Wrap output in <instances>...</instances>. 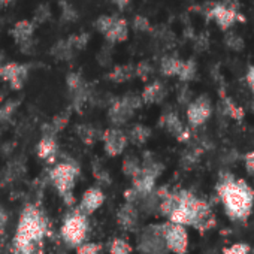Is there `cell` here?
Listing matches in <instances>:
<instances>
[{"label": "cell", "instance_id": "6", "mask_svg": "<svg viewBox=\"0 0 254 254\" xmlns=\"http://www.w3.org/2000/svg\"><path fill=\"white\" fill-rule=\"evenodd\" d=\"M94 26L111 44L123 42L127 39V36H129V26H127V21L123 18L102 15L97 18Z\"/></svg>", "mask_w": 254, "mask_h": 254}, {"label": "cell", "instance_id": "39", "mask_svg": "<svg viewBox=\"0 0 254 254\" xmlns=\"http://www.w3.org/2000/svg\"><path fill=\"white\" fill-rule=\"evenodd\" d=\"M3 64V54H0V66Z\"/></svg>", "mask_w": 254, "mask_h": 254}, {"label": "cell", "instance_id": "34", "mask_svg": "<svg viewBox=\"0 0 254 254\" xmlns=\"http://www.w3.org/2000/svg\"><path fill=\"white\" fill-rule=\"evenodd\" d=\"M244 165H245V171L254 177V151H250L244 156Z\"/></svg>", "mask_w": 254, "mask_h": 254}, {"label": "cell", "instance_id": "8", "mask_svg": "<svg viewBox=\"0 0 254 254\" xmlns=\"http://www.w3.org/2000/svg\"><path fill=\"white\" fill-rule=\"evenodd\" d=\"M203 12L209 20H214L221 30H229L236 21H245L244 15L239 14V11H230L223 3H209L208 8L203 9Z\"/></svg>", "mask_w": 254, "mask_h": 254}, {"label": "cell", "instance_id": "9", "mask_svg": "<svg viewBox=\"0 0 254 254\" xmlns=\"http://www.w3.org/2000/svg\"><path fill=\"white\" fill-rule=\"evenodd\" d=\"M212 114V103L208 96L202 94L191 100L187 106V121L191 127L203 126Z\"/></svg>", "mask_w": 254, "mask_h": 254}, {"label": "cell", "instance_id": "5", "mask_svg": "<svg viewBox=\"0 0 254 254\" xmlns=\"http://www.w3.org/2000/svg\"><path fill=\"white\" fill-rule=\"evenodd\" d=\"M88 232H90L88 217L81 214L78 209H75L73 212L67 214L63 218V223L60 227V235L66 245H69L72 248H78L81 244L87 242Z\"/></svg>", "mask_w": 254, "mask_h": 254}, {"label": "cell", "instance_id": "16", "mask_svg": "<svg viewBox=\"0 0 254 254\" xmlns=\"http://www.w3.org/2000/svg\"><path fill=\"white\" fill-rule=\"evenodd\" d=\"M163 126L171 135L177 136L178 141H186L189 138V130L183 126L181 120L175 112H169L163 117Z\"/></svg>", "mask_w": 254, "mask_h": 254}, {"label": "cell", "instance_id": "22", "mask_svg": "<svg viewBox=\"0 0 254 254\" xmlns=\"http://www.w3.org/2000/svg\"><path fill=\"white\" fill-rule=\"evenodd\" d=\"M133 75H135V67L133 66H117L111 72L109 78L114 82H126V81H129Z\"/></svg>", "mask_w": 254, "mask_h": 254}, {"label": "cell", "instance_id": "35", "mask_svg": "<svg viewBox=\"0 0 254 254\" xmlns=\"http://www.w3.org/2000/svg\"><path fill=\"white\" fill-rule=\"evenodd\" d=\"M245 81H247V84H248L250 90L254 93V66H250V69L247 70Z\"/></svg>", "mask_w": 254, "mask_h": 254}, {"label": "cell", "instance_id": "26", "mask_svg": "<svg viewBox=\"0 0 254 254\" xmlns=\"http://www.w3.org/2000/svg\"><path fill=\"white\" fill-rule=\"evenodd\" d=\"M224 42H226V45H227L230 50H233V51H242V50H244V39H242L238 33H235V32L226 33Z\"/></svg>", "mask_w": 254, "mask_h": 254}, {"label": "cell", "instance_id": "38", "mask_svg": "<svg viewBox=\"0 0 254 254\" xmlns=\"http://www.w3.org/2000/svg\"><path fill=\"white\" fill-rule=\"evenodd\" d=\"M12 3H15V0H0V5H2L3 8H9Z\"/></svg>", "mask_w": 254, "mask_h": 254}, {"label": "cell", "instance_id": "14", "mask_svg": "<svg viewBox=\"0 0 254 254\" xmlns=\"http://www.w3.org/2000/svg\"><path fill=\"white\" fill-rule=\"evenodd\" d=\"M126 145H127V136L121 130L111 129V130L105 132V135H103V147H105L106 154H109L111 157L120 156L124 151Z\"/></svg>", "mask_w": 254, "mask_h": 254}, {"label": "cell", "instance_id": "36", "mask_svg": "<svg viewBox=\"0 0 254 254\" xmlns=\"http://www.w3.org/2000/svg\"><path fill=\"white\" fill-rule=\"evenodd\" d=\"M6 224H8V214L3 208H0V233L5 230Z\"/></svg>", "mask_w": 254, "mask_h": 254}, {"label": "cell", "instance_id": "24", "mask_svg": "<svg viewBox=\"0 0 254 254\" xmlns=\"http://www.w3.org/2000/svg\"><path fill=\"white\" fill-rule=\"evenodd\" d=\"M60 11H62V20L64 23H73L78 20V12L72 3H69L67 0H62L60 2Z\"/></svg>", "mask_w": 254, "mask_h": 254}, {"label": "cell", "instance_id": "17", "mask_svg": "<svg viewBox=\"0 0 254 254\" xmlns=\"http://www.w3.org/2000/svg\"><path fill=\"white\" fill-rule=\"evenodd\" d=\"M36 153H38V157L42 159V160H53L57 154V142L56 139L51 136V135H45L38 147H36Z\"/></svg>", "mask_w": 254, "mask_h": 254}, {"label": "cell", "instance_id": "1", "mask_svg": "<svg viewBox=\"0 0 254 254\" xmlns=\"http://www.w3.org/2000/svg\"><path fill=\"white\" fill-rule=\"evenodd\" d=\"M159 208L160 212L168 217L169 223L181 224L184 227L190 226L206 230L214 221L209 205L187 190L168 193L166 196H163Z\"/></svg>", "mask_w": 254, "mask_h": 254}, {"label": "cell", "instance_id": "20", "mask_svg": "<svg viewBox=\"0 0 254 254\" xmlns=\"http://www.w3.org/2000/svg\"><path fill=\"white\" fill-rule=\"evenodd\" d=\"M221 111H223L224 115H227L229 118H232L235 121L244 120V115H245L244 109L238 103H235L230 97H227V96L221 99Z\"/></svg>", "mask_w": 254, "mask_h": 254}, {"label": "cell", "instance_id": "23", "mask_svg": "<svg viewBox=\"0 0 254 254\" xmlns=\"http://www.w3.org/2000/svg\"><path fill=\"white\" fill-rule=\"evenodd\" d=\"M133 247L121 238H114L109 242V253L111 254H132Z\"/></svg>", "mask_w": 254, "mask_h": 254}, {"label": "cell", "instance_id": "18", "mask_svg": "<svg viewBox=\"0 0 254 254\" xmlns=\"http://www.w3.org/2000/svg\"><path fill=\"white\" fill-rule=\"evenodd\" d=\"M166 94V90H165V85L159 81H154L151 82L150 85L145 87V90L142 91V96H141V100L145 102V103H157L160 100H163Z\"/></svg>", "mask_w": 254, "mask_h": 254}, {"label": "cell", "instance_id": "33", "mask_svg": "<svg viewBox=\"0 0 254 254\" xmlns=\"http://www.w3.org/2000/svg\"><path fill=\"white\" fill-rule=\"evenodd\" d=\"M151 72H153V67H151V64L147 63V62H142V63H139V64L135 67V75H138V76L142 78V79H147V78L151 75Z\"/></svg>", "mask_w": 254, "mask_h": 254}, {"label": "cell", "instance_id": "19", "mask_svg": "<svg viewBox=\"0 0 254 254\" xmlns=\"http://www.w3.org/2000/svg\"><path fill=\"white\" fill-rule=\"evenodd\" d=\"M181 66H183V60L172 56H166L160 62V72L165 76H178Z\"/></svg>", "mask_w": 254, "mask_h": 254}, {"label": "cell", "instance_id": "7", "mask_svg": "<svg viewBox=\"0 0 254 254\" xmlns=\"http://www.w3.org/2000/svg\"><path fill=\"white\" fill-rule=\"evenodd\" d=\"M163 239L166 250L174 254H186L190 244V236L187 227L181 224L166 223L163 224Z\"/></svg>", "mask_w": 254, "mask_h": 254}, {"label": "cell", "instance_id": "2", "mask_svg": "<svg viewBox=\"0 0 254 254\" xmlns=\"http://www.w3.org/2000/svg\"><path fill=\"white\" fill-rule=\"evenodd\" d=\"M215 190L230 221L245 223L250 218L254 208V190L245 180L224 171L220 174Z\"/></svg>", "mask_w": 254, "mask_h": 254}, {"label": "cell", "instance_id": "21", "mask_svg": "<svg viewBox=\"0 0 254 254\" xmlns=\"http://www.w3.org/2000/svg\"><path fill=\"white\" fill-rule=\"evenodd\" d=\"M53 56L57 59V60H69L73 57V53L75 50L72 48V45L69 44V41H60L57 42L54 47H53Z\"/></svg>", "mask_w": 254, "mask_h": 254}, {"label": "cell", "instance_id": "37", "mask_svg": "<svg viewBox=\"0 0 254 254\" xmlns=\"http://www.w3.org/2000/svg\"><path fill=\"white\" fill-rule=\"evenodd\" d=\"M130 0H114V3L118 6V8H126L127 5H129Z\"/></svg>", "mask_w": 254, "mask_h": 254}, {"label": "cell", "instance_id": "25", "mask_svg": "<svg viewBox=\"0 0 254 254\" xmlns=\"http://www.w3.org/2000/svg\"><path fill=\"white\" fill-rule=\"evenodd\" d=\"M196 76V63L193 60H187V62H183V66H181V70H180V75L178 78L184 82H189L191 81L193 78Z\"/></svg>", "mask_w": 254, "mask_h": 254}, {"label": "cell", "instance_id": "13", "mask_svg": "<svg viewBox=\"0 0 254 254\" xmlns=\"http://www.w3.org/2000/svg\"><path fill=\"white\" fill-rule=\"evenodd\" d=\"M33 32L35 26L29 20H20L14 24L11 35L15 39V42L21 47V50L26 53L33 47Z\"/></svg>", "mask_w": 254, "mask_h": 254}, {"label": "cell", "instance_id": "30", "mask_svg": "<svg viewBox=\"0 0 254 254\" xmlns=\"http://www.w3.org/2000/svg\"><path fill=\"white\" fill-rule=\"evenodd\" d=\"M76 254H102V244L87 241L76 248Z\"/></svg>", "mask_w": 254, "mask_h": 254}, {"label": "cell", "instance_id": "3", "mask_svg": "<svg viewBox=\"0 0 254 254\" xmlns=\"http://www.w3.org/2000/svg\"><path fill=\"white\" fill-rule=\"evenodd\" d=\"M47 218L35 205H27L18 220L14 250L17 254H35L38 244H41L47 235Z\"/></svg>", "mask_w": 254, "mask_h": 254}, {"label": "cell", "instance_id": "32", "mask_svg": "<svg viewBox=\"0 0 254 254\" xmlns=\"http://www.w3.org/2000/svg\"><path fill=\"white\" fill-rule=\"evenodd\" d=\"M133 27H135V30H138V32H151V30H153V27H151L148 18H145V17H142V15L135 17V20H133Z\"/></svg>", "mask_w": 254, "mask_h": 254}, {"label": "cell", "instance_id": "31", "mask_svg": "<svg viewBox=\"0 0 254 254\" xmlns=\"http://www.w3.org/2000/svg\"><path fill=\"white\" fill-rule=\"evenodd\" d=\"M51 17V12H50V8L47 5H41L36 11H35V21L38 24H42L45 21H48Z\"/></svg>", "mask_w": 254, "mask_h": 254}, {"label": "cell", "instance_id": "15", "mask_svg": "<svg viewBox=\"0 0 254 254\" xmlns=\"http://www.w3.org/2000/svg\"><path fill=\"white\" fill-rule=\"evenodd\" d=\"M117 220H118V224L121 227H124L126 230H133L136 227V224H138V220H139L138 211L133 206V203H126V205H123L118 209Z\"/></svg>", "mask_w": 254, "mask_h": 254}, {"label": "cell", "instance_id": "11", "mask_svg": "<svg viewBox=\"0 0 254 254\" xmlns=\"http://www.w3.org/2000/svg\"><path fill=\"white\" fill-rule=\"evenodd\" d=\"M141 250L144 254H162L166 250L165 239H163V224L159 227H150L144 238L141 239Z\"/></svg>", "mask_w": 254, "mask_h": 254}, {"label": "cell", "instance_id": "29", "mask_svg": "<svg viewBox=\"0 0 254 254\" xmlns=\"http://www.w3.org/2000/svg\"><path fill=\"white\" fill-rule=\"evenodd\" d=\"M251 247L247 242H235L226 248H223V254H250Z\"/></svg>", "mask_w": 254, "mask_h": 254}, {"label": "cell", "instance_id": "27", "mask_svg": "<svg viewBox=\"0 0 254 254\" xmlns=\"http://www.w3.org/2000/svg\"><path fill=\"white\" fill-rule=\"evenodd\" d=\"M66 81H67V87H69V90H70V91H73V93H78V91H81V90H84V88H85V84H84L82 76H81L79 73H76V72L69 73Z\"/></svg>", "mask_w": 254, "mask_h": 254}, {"label": "cell", "instance_id": "28", "mask_svg": "<svg viewBox=\"0 0 254 254\" xmlns=\"http://www.w3.org/2000/svg\"><path fill=\"white\" fill-rule=\"evenodd\" d=\"M88 39H90V35L88 33H76V35L70 36L67 41H69V44L72 45V48L75 51H79V50H82V48L87 47Z\"/></svg>", "mask_w": 254, "mask_h": 254}, {"label": "cell", "instance_id": "12", "mask_svg": "<svg viewBox=\"0 0 254 254\" xmlns=\"http://www.w3.org/2000/svg\"><path fill=\"white\" fill-rule=\"evenodd\" d=\"M105 202V194L103 191L99 189V187H90L87 189L82 196H81V200H79V206H78V211L84 215H91L94 214Z\"/></svg>", "mask_w": 254, "mask_h": 254}, {"label": "cell", "instance_id": "4", "mask_svg": "<svg viewBox=\"0 0 254 254\" xmlns=\"http://www.w3.org/2000/svg\"><path fill=\"white\" fill-rule=\"evenodd\" d=\"M78 177H79V169L76 165L70 162L57 163L50 171V180L54 189L67 205L73 203V189H75Z\"/></svg>", "mask_w": 254, "mask_h": 254}, {"label": "cell", "instance_id": "10", "mask_svg": "<svg viewBox=\"0 0 254 254\" xmlns=\"http://www.w3.org/2000/svg\"><path fill=\"white\" fill-rule=\"evenodd\" d=\"M29 76V67L20 63H3L0 66V78L6 81L14 90H21Z\"/></svg>", "mask_w": 254, "mask_h": 254}]
</instances>
